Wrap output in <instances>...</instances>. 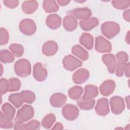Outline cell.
Masks as SVG:
<instances>
[{"label":"cell","mask_w":130,"mask_h":130,"mask_svg":"<svg viewBox=\"0 0 130 130\" xmlns=\"http://www.w3.org/2000/svg\"><path fill=\"white\" fill-rule=\"evenodd\" d=\"M9 40V35L7 30L4 28L1 29V44L3 45L7 43Z\"/></svg>","instance_id":"ffe728a7"},{"label":"cell","mask_w":130,"mask_h":130,"mask_svg":"<svg viewBox=\"0 0 130 130\" xmlns=\"http://www.w3.org/2000/svg\"><path fill=\"white\" fill-rule=\"evenodd\" d=\"M82 88L81 87H75L74 88H72L71 89L70 92H69V94L74 93V94H72L70 95L72 99H74L75 100L79 98V96L82 94Z\"/></svg>","instance_id":"e0dca14e"},{"label":"cell","mask_w":130,"mask_h":130,"mask_svg":"<svg viewBox=\"0 0 130 130\" xmlns=\"http://www.w3.org/2000/svg\"><path fill=\"white\" fill-rule=\"evenodd\" d=\"M33 115V109L30 106L25 105L18 111L15 120L17 122H22L30 119Z\"/></svg>","instance_id":"6da1fadb"},{"label":"cell","mask_w":130,"mask_h":130,"mask_svg":"<svg viewBox=\"0 0 130 130\" xmlns=\"http://www.w3.org/2000/svg\"><path fill=\"white\" fill-rule=\"evenodd\" d=\"M14 57L8 50L1 51V61L4 63L10 62L13 61Z\"/></svg>","instance_id":"8fae6325"},{"label":"cell","mask_w":130,"mask_h":130,"mask_svg":"<svg viewBox=\"0 0 130 130\" xmlns=\"http://www.w3.org/2000/svg\"><path fill=\"white\" fill-rule=\"evenodd\" d=\"M73 14H74L78 18H88L91 15L90 10L88 9H78L73 11Z\"/></svg>","instance_id":"9c48e42d"},{"label":"cell","mask_w":130,"mask_h":130,"mask_svg":"<svg viewBox=\"0 0 130 130\" xmlns=\"http://www.w3.org/2000/svg\"><path fill=\"white\" fill-rule=\"evenodd\" d=\"M102 109H103L102 115H106L109 111V109L108 105V100L106 99H100L98 101V103L97 104L95 110L96 112L98 113L99 114Z\"/></svg>","instance_id":"8992f818"},{"label":"cell","mask_w":130,"mask_h":130,"mask_svg":"<svg viewBox=\"0 0 130 130\" xmlns=\"http://www.w3.org/2000/svg\"><path fill=\"white\" fill-rule=\"evenodd\" d=\"M21 95L23 97H25L23 99L25 102L31 103L33 102L35 100V96L34 93L30 91H22L21 92Z\"/></svg>","instance_id":"d6986e66"},{"label":"cell","mask_w":130,"mask_h":130,"mask_svg":"<svg viewBox=\"0 0 130 130\" xmlns=\"http://www.w3.org/2000/svg\"><path fill=\"white\" fill-rule=\"evenodd\" d=\"M0 122V126L2 128H11L12 126L10 120L5 117L2 113H1Z\"/></svg>","instance_id":"2e32d148"},{"label":"cell","mask_w":130,"mask_h":130,"mask_svg":"<svg viewBox=\"0 0 130 130\" xmlns=\"http://www.w3.org/2000/svg\"><path fill=\"white\" fill-rule=\"evenodd\" d=\"M96 49L100 52L111 51V45L107 40L103 38L100 37L96 39Z\"/></svg>","instance_id":"7a4b0ae2"},{"label":"cell","mask_w":130,"mask_h":130,"mask_svg":"<svg viewBox=\"0 0 130 130\" xmlns=\"http://www.w3.org/2000/svg\"><path fill=\"white\" fill-rule=\"evenodd\" d=\"M55 120V117L53 115H48L44 118L42 121V124L44 127L50 128Z\"/></svg>","instance_id":"5bb4252c"},{"label":"cell","mask_w":130,"mask_h":130,"mask_svg":"<svg viewBox=\"0 0 130 130\" xmlns=\"http://www.w3.org/2000/svg\"><path fill=\"white\" fill-rule=\"evenodd\" d=\"M88 77V72L85 70H80L75 73L74 78L75 82L76 83H81L84 82Z\"/></svg>","instance_id":"52a82bcc"},{"label":"cell","mask_w":130,"mask_h":130,"mask_svg":"<svg viewBox=\"0 0 130 130\" xmlns=\"http://www.w3.org/2000/svg\"><path fill=\"white\" fill-rule=\"evenodd\" d=\"M1 94H5L9 90V82L4 78L1 79Z\"/></svg>","instance_id":"44dd1931"},{"label":"cell","mask_w":130,"mask_h":130,"mask_svg":"<svg viewBox=\"0 0 130 130\" xmlns=\"http://www.w3.org/2000/svg\"><path fill=\"white\" fill-rule=\"evenodd\" d=\"M2 111L1 113L5 117L10 120H11L13 118L15 114V109L11 105L8 103L4 104L2 106Z\"/></svg>","instance_id":"277c9868"},{"label":"cell","mask_w":130,"mask_h":130,"mask_svg":"<svg viewBox=\"0 0 130 130\" xmlns=\"http://www.w3.org/2000/svg\"><path fill=\"white\" fill-rule=\"evenodd\" d=\"M9 81L10 84V85H9L8 91H13L19 90V88L20 87V83L18 79L15 78L10 79L9 80Z\"/></svg>","instance_id":"9a60e30c"},{"label":"cell","mask_w":130,"mask_h":130,"mask_svg":"<svg viewBox=\"0 0 130 130\" xmlns=\"http://www.w3.org/2000/svg\"><path fill=\"white\" fill-rule=\"evenodd\" d=\"M112 81L109 80L105 81L102 85L100 87V90L102 94L104 95H108L111 94V93L113 90L114 88V83H113Z\"/></svg>","instance_id":"3957f363"},{"label":"cell","mask_w":130,"mask_h":130,"mask_svg":"<svg viewBox=\"0 0 130 130\" xmlns=\"http://www.w3.org/2000/svg\"><path fill=\"white\" fill-rule=\"evenodd\" d=\"M15 129H39V122L33 120L30 122L23 124L22 122H17L15 125Z\"/></svg>","instance_id":"5b68a950"},{"label":"cell","mask_w":130,"mask_h":130,"mask_svg":"<svg viewBox=\"0 0 130 130\" xmlns=\"http://www.w3.org/2000/svg\"><path fill=\"white\" fill-rule=\"evenodd\" d=\"M81 27L83 28L84 30H89L92 29V28L94 27L98 24V21L95 18H92L91 20L89 21H80V22Z\"/></svg>","instance_id":"ba28073f"},{"label":"cell","mask_w":130,"mask_h":130,"mask_svg":"<svg viewBox=\"0 0 130 130\" xmlns=\"http://www.w3.org/2000/svg\"><path fill=\"white\" fill-rule=\"evenodd\" d=\"M72 52L77 56H78L79 57L82 58V59H86L87 58V52L84 50L82 47H80L79 46H76L73 48Z\"/></svg>","instance_id":"30bf717a"},{"label":"cell","mask_w":130,"mask_h":130,"mask_svg":"<svg viewBox=\"0 0 130 130\" xmlns=\"http://www.w3.org/2000/svg\"><path fill=\"white\" fill-rule=\"evenodd\" d=\"M10 49L17 56H21L23 53L22 47L20 45H18V44H12L10 46Z\"/></svg>","instance_id":"ac0fdd59"},{"label":"cell","mask_w":130,"mask_h":130,"mask_svg":"<svg viewBox=\"0 0 130 130\" xmlns=\"http://www.w3.org/2000/svg\"><path fill=\"white\" fill-rule=\"evenodd\" d=\"M82 37L86 40V41H80V43L82 44L84 46L87 48L88 49H90L92 46V37L90 35L83 34Z\"/></svg>","instance_id":"4fadbf2b"},{"label":"cell","mask_w":130,"mask_h":130,"mask_svg":"<svg viewBox=\"0 0 130 130\" xmlns=\"http://www.w3.org/2000/svg\"><path fill=\"white\" fill-rule=\"evenodd\" d=\"M9 101L17 108L20 107L22 103V99L21 98V94L20 95L18 93L11 94L9 96Z\"/></svg>","instance_id":"7c38bea8"}]
</instances>
